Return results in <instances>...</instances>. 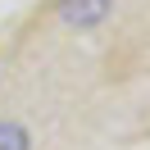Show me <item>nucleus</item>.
<instances>
[{
  "label": "nucleus",
  "mask_w": 150,
  "mask_h": 150,
  "mask_svg": "<svg viewBox=\"0 0 150 150\" xmlns=\"http://www.w3.org/2000/svg\"><path fill=\"white\" fill-rule=\"evenodd\" d=\"M109 9H114V0H59V14L68 28H96Z\"/></svg>",
  "instance_id": "nucleus-1"
},
{
  "label": "nucleus",
  "mask_w": 150,
  "mask_h": 150,
  "mask_svg": "<svg viewBox=\"0 0 150 150\" xmlns=\"http://www.w3.org/2000/svg\"><path fill=\"white\" fill-rule=\"evenodd\" d=\"M32 137L28 127H18V123H0V150H28Z\"/></svg>",
  "instance_id": "nucleus-2"
}]
</instances>
